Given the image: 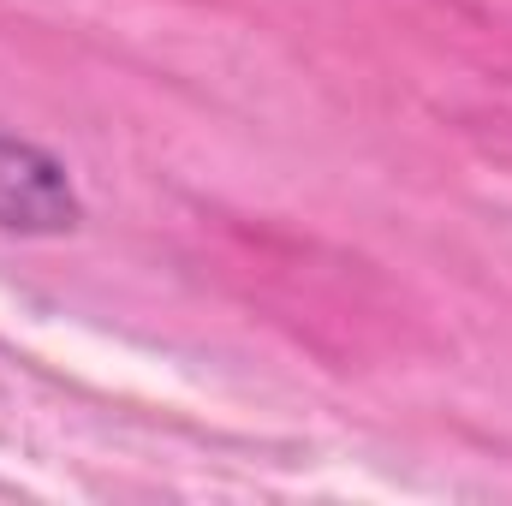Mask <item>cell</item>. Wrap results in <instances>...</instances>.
Wrapping results in <instances>:
<instances>
[{"mask_svg":"<svg viewBox=\"0 0 512 506\" xmlns=\"http://www.w3.org/2000/svg\"><path fill=\"white\" fill-rule=\"evenodd\" d=\"M78 215H84V203H78L66 167L48 149L0 131V233L54 239V233H72Z\"/></svg>","mask_w":512,"mask_h":506,"instance_id":"cell-1","label":"cell"}]
</instances>
